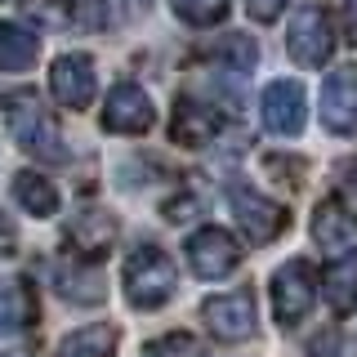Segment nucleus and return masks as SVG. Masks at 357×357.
I'll list each match as a JSON object with an SVG mask.
<instances>
[{
  "mask_svg": "<svg viewBox=\"0 0 357 357\" xmlns=\"http://www.w3.org/2000/svg\"><path fill=\"white\" fill-rule=\"evenodd\" d=\"M326 299H331V308L340 312H353L357 308V264H335L331 273H326Z\"/></svg>",
  "mask_w": 357,
  "mask_h": 357,
  "instance_id": "20",
  "label": "nucleus"
},
{
  "mask_svg": "<svg viewBox=\"0 0 357 357\" xmlns=\"http://www.w3.org/2000/svg\"><path fill=\"white\" fill-rule=\"evenodd\" d=\"M0 357H31V353H18V349H14V353H0Z\"/></svg>",
  "mask_w": 357,
  "mask_h": 357,
  "instance_id": "27",
  "label": "nucleus"
},
{
  "mask_svg": "<svg viewBox=\"0 0 357 357\" xmlns=\"http://www.w3.org/2000/svg\"><path fill=\"white\" fill-rule=\"evenodd\" d=\"M312 295H317V286H312V268L304 259H290L273 273V312L282 326H295L308 317Z\"/></svg>",
  "mask_w": 357,
  "mask_h": 357,
  "instance_id": "4",
  "label": "nucleus"
},
{
  "mask_svg": "<svg viewBox=\"0 0 357 357\" xmlns=\"http://www.w3.org/2000/svg\"><path fill=\"white\" fill-rule=\"evenodd\" d=\"M112 232H116V228H112V219H107V215H98V210H85V215L72 223V232H67V237H72L76 250L98 255V250H103V245L112 241Z\"/></svg>",
  "mask_w": 357,
  "mask_h": 357,
  "instance_id": "19",
  "label": "nucleus"
},
{
  "mask_svg": "<svg viewBox=\"0 0 357 357\" xmlns=\"http://www.w3.org/2000/svg\"><path fill=\"white\" fill-rule=\"evenodd\" d=\"M31 14L59 27H81L98 31L107 27V0H31Z\"/></svg>",
  "mask_w": 357,
  "mask_h": 357,
  "instance_id": "13",
  "label": "nucleus"
},
{
  "mask_svg": "<svg viewBox=\"0 0 357 357\" xmlns=\"http://www.w3.org/2000/svg\"><path fill=\"white\" fill-rule=\"evenodd\" d=\"M201 317L206 326L219 335V340L237 344V340H250L255 335V295L250 290H232V295H215L201 304Z\"/></svg>",
  "mask_w": 357,
  "mask_h": 357,
  "instance_id": "8",
  "label": "nucleus"
},
{
  "mask_svg": "<svg viewBox=\"0 0 357 357\" xmlns=\"http://www.w3.org/2000/svg\"><path fill=\"white\" fill-rule=\"evenodd\" d=\"M121 282H126V299H130L134 308L152 312V308H161L165 299L174 295L178 273H174V264H170V255H165V250H156V245H139V250L126 259Z\"/></svg>",
  "mask_w": 357,
  "mask_h": 357,
  "instance_id": "2",
  "label": "nucleus"
},
{
  "mask_svg": "<svg viewBox=\"0 0 357 357\" xmlns=\"http://www.w3.org/2000/svg\"><path fill=\"white\" fill-rule=\"evenodd\" d=\"M197 340L192 335H183V331H174V335H161V340H152L148 349H143V357H197Z\"/></svg>",
  "mask_w": 357,
  "mask_h": 357,
  "instance_id": "22",
  "label": "nucleus"
},
{
  "mask_svg": "<svg viewBox=\"0 0 357 357\" xmlns=\"http://www.w3.org/2000/svg\"><path fill=\"white\" fill-rule=\"evenodd\" d=\"M286 50L299 67H321L335 50V36H331V18L326 9L317 5H304L295 18H290V31H286Z\"/></svg>",
  "mask_w": 357,
  "mask_h": 357,
  "instance_id": "3",
  "label": "nucleus"
},
{
  "mask_svg": "<svg viewBox=\"0 0 357 357\" xmlns=\"http://www.w3.org/2000/svg\"><path fill=\"white\" fill-rule=\"evenodd\" d=\"M344 31H349V40L357 45V0H349V5H344Z\"/></svg>",
  "mask_w": 357,
  "mask_h": 357,
  "instance_id": "25",
  "label": "nucleus"
},
{
  "mask_svg": "<svg viewBox=\"0 0 357 357\" xmlns=\"http://www.w3.org/2000/svg\"><path fill=\"white\" fill-rule=\"evenodd\" d=\"M228 206H232V215H237L241 232L255 245H268L277 232L286 228V210L277 206V201H268L264 192H255V188H241V183L228 188Z\"/></svg>",
  "mask_w": 357,
  "mask_h": 357,
  "instance_id": "5",
  "label": "nucleus"
},
{
  "mask_svg": "<svg viewBox=\"0 0 357 357\" xmlns=\"http://www.w3.org/2000/svg\"><path fill=\"white\" fill-rule=\"evenodd\" d=\"M312 241L340 264L353 259L357 255V219L340 206V201H321V206L312 210Z\"/></svg>",
  "mask_w": 357,
  "mask_h": 357,
  "instance_id": "10",
  "label": "nucleus"
},
{
  "mask_svg": "<svg viewBox=\"0 0 357 357\" xmlns=\"http://www.w3.org/2000/svg\"><path fill=\"white\" fill-rule=\"evenodd\" d=\"M0 107H5L9 139H14L22 152L40 156V161H67V148H63L59 121L50 116V107H45L40 98L31 94V89H18V94H9Z\"/></svg>",
  "mask_w": 357,
  "mask_h": 357,
  "instance_id": "1",
  "label": "nucleus"
},
{
  "mask_svg": "<svg viewBox=\"0 0 357 357\" xmlns=\"http://www.w3.org/2000/svg\"><path fill=\"white\" fill-rule=\"evenodd\" d=\"M14 197H18V206L36 219H50L54 210H59V188H54L50 178H40L36 170L14 174Z\"/></svg>",
  "mask_w": 357,
  "mask_h": 357,
  "instance_id": "17",
  "label": "nucleus"
},
{
  "mask_svg": "<svg viewBox=\"0 0 357 357\" xmlns=\"http://www.w3.org/2000/svg\"><path fill=\"white\" fill-rule=\"evenodd\" d=\"M308 357H357V353H353V344L344 340L340 331H321L317 340L308 344Z\"/></svg>",
  "mask_w": 357,
  "mask_h": 357,
  "instance_id": "23",
  "label": "nucleus"
},
{
  "mask_svg": "<svg viewBox=\"0 0 357 357\" xmlns=\"http://www.w3.org/2000/svg\"><path fill=\"white\" fill-rule=\"evenodd\" d=\"M174 14L192 27H215V22L228 18V0H170Z\"/></svg>",
  "mask_w": 357,
  "mask_h": 357,
  "instance_id": "21",
  "label": "nucleus"
},
{
  "mask_svg": "<svg viewBox=\"0 0 357 357\" xmlns=\"http://www.w3.org/2000/svg\"><path fill=\"white\" fill-rule=\"evenodd\" d=\"M349 174H353V178H349V183H353V192H357V165H353V170H349Z\"/></svg>",
  "mask_w": 357,
  "mask_h": 357,
  "instance_id": "26",
  "label": "nucleus"
},
{
  "mask_svg": "<svg viewBox=\"0 0 357 357\" xmlns=\"http://www.w3.org/2000/svg\"><path fill=\"white\" fill-rule=\"evenodd\" d=\"M219 112L206 107V103H192V98H183V103L174 107V143H183V148H206L210 139L219 134Z\"/></svg>",
  "mask_w": 357,
  "mask_h": 357,
  "instance_id": "14",
  "label": "nucleus"
},
{
  "mask_svg": "<svg viewBox=\"0 0 357 357\" xmlns=\"http://www.w3.org/2000/svg\"><path fill=\"white\" fill-rule=\"evenodd\" d=\"M40 54V36L18 22H0V72H27Z\"/></svg>",
  "mask_w": 357,
  "mask_h": 357,
  "instance_id": "16",
  "label": "nucleus"
},
{
  "mask_svg": "<svg viewBox=\"0 0 357 357\" xmlns=\"http://www.w3.org/2000/svg\"><path fill=\"white\" fill-rule=\"evenodd\" d=\"M188 264H192V273L201 282H219V277H228L241 264V250L223 228H201L188 237Z\"/></svg>",
  "mask_w": 357,
  "mask_h": 357,
  "instance_id": "6",
  "label": "nucleus"
},
{
  "mask_svg": "<svg viewBox=\"0 0 357 357\" xmlns=\"http://www.w3.org/2000/svg\"><path fill=\"white\" fill-rule=\"evenodd\" d=\"M259 112H264V126L282 139H295L308 121V98H304V85L299 81H273L259 98Z\"/></svg>",
  "mask_w": 357,
  "mask_h": 357,
  "instance_id": "7",
  "label": "nucleus"
},
{
  "mask_svg": "<svg viewBox=\"0 0 357 357\" xmlns=\"http://www.w3.org/2000/svg\"><path fill=\"white\" fill-rule=\"evenodd\" d=\"M290 5V0H245V9H250V18H259V22H273L282 9Z\"/></svg>",
  "mask_w": 357,
  "mask_h": 357,
  "instance_id": "24",
  "label": "nucleus"
},
{
  "mask_svg": "<svg viewBox=\"0 0 357 357\" xmlns=\"http://www.w3.org/2000/svg\"><path fill=\"white\" fill-rule=\"evenodd\" d=\"M156 121L152 112V98L143 94L139 85H116L107 94V107H103V130L112 134H148Z\"/></svg>",
  "mask_w": 357,
  "mask_h": 357,
  "instance_id": "11",
  "label": "nucleus"
},
{
  "mask_svg": "<svg viewBox=\"0 0 357 357\" xmlns=\"http://www.w3.org/2000/svg\"><path fill=\"white\" fill-rule=\"evenodd\" d=\"M121 344L116 326H81L59 344V357H112Z\"/></svg>",
  "mask_w": 357,
  "mask_h": 357,
  "instance_id": "18",
  "label": "nucleus"
},
{
  "mask_svg": "<svg viewBox=\"0 0 357 357\" xmlns=\"http://www.w3.org/2000/svg\"><path fill=\"white\" fill-rule=\"evenodd\" d=\"M36 321V299L27 282H5L0 286V335H22Z\"/></svg>",
  "mask_w": 357,
  "mask_h": 357,
  "instance_id": "15",
  "label": "nucleus"
},
{
  "mask_svg": "<svg viewBox=\"0 0 357 357\" xmlns=\"http://www.w3.org/2000/svg\"><path fill=\"white\" fill-rule=\"evenodd\" d=\"M321 126L331 134H357V67H335L321 85Z\"/></svg>",
  "mask_w": 357,
  "mask_h": 357,
  "instance_id": "9",
  "label": "nucleus"
},
{
  "mask_svg": "<svg viewBox=\"0 0 357 357\" xmlns=\"http://www.w3.org/2000/svg\"><path fill=\"white\" fill-rule=\"evenodd\" d=\"M50 89H54V98L72 112L89 107V98H94V63H89L85 54H63L50 72Z\"/></svg>",
  "mask_w": 357,
  "mask_h": 357,
  "instance_id": "12",
  "label": "nucleus"
}]
</instances>
